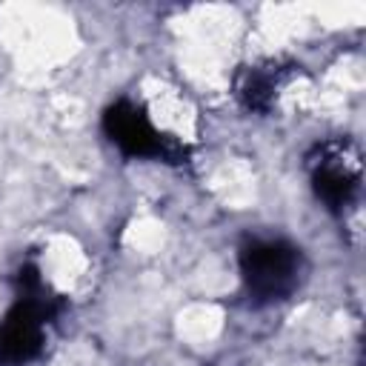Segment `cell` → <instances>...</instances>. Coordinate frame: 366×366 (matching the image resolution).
Masks as SVG:
<instances>
[{
  "mask_svg": "<svg viewBox=\"0 0 366 366\" xmlns=\"http://www.w3.org/2000/svg\"><path fill=\"white\" fill-rule=\"evenodd\" d=\"M240 269L249 292L263 300H280L297 286L300 254L283 240H257L240 254Z\"/></svg>",
  "mask_w": 366,
  "mask_h": 366,
  "instance_id": "obj_1",
  "label": "cell"
},
{
  "mask_svg": "<svg viewBox=\"0 0 366 366\" xmlns=\"http://www.w3.org/2000/svg\"><path fill=\"white\" fill-rule=\"evenodd\" d=\"M312 180L317 197H323L332 209L346 206L360 186V163L343 143H326L312 163Z\"/></svg>",
  "mask_w": 366,
  "mask_h": 366,
  "instance_id": "obj_2",
  "label": "cell"
}]
</instances>
